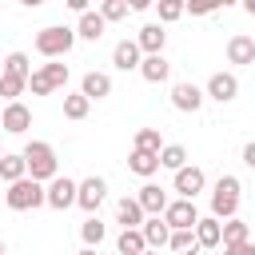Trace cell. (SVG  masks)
Here are the masks:
<instances>
[{"mask_svg": "<svg viewBox=\"0 0 255 255\" xmlns=\"http://www.w3.org/2000/svg\"><path fill=\"white\" fill-rule=\"evenodd\" d=\"M20 155H24L28 175H32L36 183H52V179L60 175V159H56V147H52L48 139H28Z\"/></svg>", "mask_w": 255, "mask_h": 255, "instance_id": "1", "label": "cell"}, {"mask_svg": "<svg viewBox=\"0 0 255 255\" xmlns=\"http://www.w3.org/2000/svg\"><path fill=\"white\" fill-rule=\"evenodd\" d=\"M239 199H243V183H239L235 175H219V179H215V187H211V215H215L219 223L235 219Z\"/></svg>", "mask_w": 255, "mask_h": 255, "instance_id": "2", "label": "cell"}, {"mask_svg": "<svg viewBox=\"0 0 255 255\" xmlns=\"http://www.w3.org/2000/svg\"><path fill=\"white\" fill-rule=\"evenodd\" d=\"M72 44H76V28L48 24V28H40V32H36V52H40L44 60H60V56H68V52H72Z\"/></svg>", "mask_w": 255, "mask_h": 255, "instance_id": "3", "label": "cell"}, {"mask_svg": "<svg viewBox=\"0 0 255 255\" xmlns=\"http://www.w3.org/2000/svg\"><path fill=\"white\" fill-rule=\"evenodd\" d=\"M4 203H8L12 211H36V207H44V203H48V187H44V183H36L32 175H24L20 183H12V187L4 191Z\"/></svg>", "mask_w": 255, "mask_h": 255, "instance_id": "4", "label": "cell"}, {"mask_svg": "<svg viewBox=\"0 0 255 255\" xmlns=\"http://www.w3.org/2000/svg\"><path fill=\"white\" fill-rule=\"evenodd\" d=\"M104 199H108V179H104V175H88V179H80V191H76V207H84L88 215H96Z\"/></svg>", "mask_w": 255, "mask_h": 255, "instance_id": "5", "label": "cell"}, {"mask_svg": "<svg viewBox=\"0 0 255 255\" xmlns=\"http://www.w3.org/2000/svg\"><path fill=\"white\" fill-rule=\"evenodd\" d=\"M203 187H207V175H203V167H195V163L179 167L175 179H171V191H179V199H191V203H195V195H199Z\"/></svg>", "mask_w": 255, "mask_h": 255, "instance_id": "6", "label": "cell"}, {"mask_svg": "<svg viewBox=\"0 0 255 255\" xmlns=\"http://www.w3.org/2000/svg\"><path fill=\"white\" fill-rule=\"evenodd\" d=\"M163 223H167L171 231H195L199 211H195V203H191V199H171V203H167V211H163Z\"/></svg>", "mask_w": 255, "mask_h": 255, "instance_id": "7", "label": "cell"}, {"mask_svg": "<svg viewBox=\"0 0 255 255\" xmlns=\"http://www.w3.org/2000/svg\"><path fill=\"white\" fill-rule=\"evenodd\" d=\"M203 96L215 100V104H231V100L239 96V80H235V72H211Z\"/></svg>", "mask_w": 255, "mask_h": 255, "instance_id": "8", "label": "cell"}, {"mask_svg": "<svg viewBox=\"0 0 255 255\" xmlns=\"http://www.w3.org/2000/svg\"><path fill=\"white\" fill-rule=\"evenodd\" d=\"M203 88H195L191 80H179V84H171V108L175 112H199L203 108Z\"/></svg>", "mask_w": 255, "mask_h": 255, "instance_id": "9", "label": "cell"}, {"mask_svg": "<svg viewBox=\"0 0 255 255\" xmlns=\"http://www.w3.org/2000/svg\"><path fill=\"white\" fill-rule=\"evenodd\" d=\"M76 191H80V183H76V179L56 175V179L48 183V207H52V211H68V207L76 203Z\"/></svg>", "mask_w": 255, "mask_h": 255, "instance_id": "10", "label": "cell"}, {"mask_svg": "<svg viewBox=\"0 0 255 255\" xmlns=\"http://www.w3.org/2000/svg\"><path fill=\"white\" fill-rule=\"evenodd\" d=\"M135 44H139L143 56H163V44H167L163 24H159V20H155V24H143V28L135 32Z\"/></svg>", "mask_w": 255, "mask_h": 255, "instance_id": "11", "label": "cell"}, {"mask_svg": "<svg viewBox=\"0 0 255 255\" xmlns=\"http://www.w3.org/2000/svg\"><path fill=\"white\" fill-rule=\"evenodd\" d=\"M0 128H4V131H12V135H24V131L32 128V108H28V104H20V100H16V104H8V108H4V116H0Z\"/></svg>", "mask_w": 255, "mask_h": 255, "instance_id": "12", "label": "cell"}, {"mask_svg": "<svg viewBox=\"0 0 255 255\" xmlns=\"http://www.w3.org/2000/svg\"><path fill=\"white\" fill-rule=\"evenodd\" d=\"M112 64H116L120 72H139V64H143L139 44H135V40H120V44L112 48Z\"/></svg>", "mask_w": 255, "mask_h": 255, "instance_id": "13", "label": "cell"}, {"mask_svg": "<svg viewBox=\"0 0 255 255\" xmlns=\"http://www.w3.org/2000/svg\"><path fill=\"white\" fill-rule=\"evenodd\" d=\"M135 199H139V207H143V215H163L167 211V191L159 187V183H143L139 191H135Z\"/></svg>", "mask_w": 255, "mask_h": 255, "instance_id": "14", "label": "cell"}, {"mask_svg": "<svg viewBox=\"0 0 255 255\" xmlns=\"http://www.w3.org/2000/svg\"><path fill=\"white\" fill-rule=\"evenodd\" d=\"M143 207H139V199L135 195H124L120 203H116V223H124V231H139L143 227Z\"/></svg>", "mask_w": 255, "mask_h": 255, "instance_id": "15", "label": "cell"}, {"mask_svg": "<svg viewBox=\"0 0 255 255\" xmlns=\"http://www.w3.org/2000/svg\"><path fill=\"white\" fill-rule=\"evenodd\" d=\"M139 231H143V243H147V251H159V247H167V243H171V227L163 223V215H147Z\"/></svg>", "mask_w": 255, "mask_h": 255, "instance_id": "16", "label": "cell"}, {"mask_svg": "<svg viewBox=\"0 0 255 255\" xmlns=\"http://www.w3.org/2000/svg\"><path fill=\"white\" fill-rule=\"evenodd\" d=\"M227 64H255V36L235 32L227 40Z\"/></svg>", "mask_w": 255, "mask_h": 255, "instance_id": "17", "label": "cell"}, {"mask_svg": "<svg viewBox=\"0 0 255 255\" xmlns=\"http://www.w3.org/2000/svg\"><path fill=\"white\" fill-rule=\"evenodd\" d=\"M80 92H84L88 100H104V96H112V76H108V72H84Z\"/></svg>", "mask_w": 255, "mask_h": 255, "instance_id": "18", "label": "cell"}, {"mask_svg": "<svg viewBox=\"0 0 255 255\" xmlns=\"http://www.w3.org/2000/svg\"><path fill=\"white\" fill-rule=\"evenodd\" d=\"M104 32H108V20H104L100 12H84L80 24H76V40H92V44H96Z\"/></svg>", "mask_w": 255, "mask_h": 255, "instance_id": "19", "label": "cell"}, {"mask_svg": "<svg viewBox=\"0 0 255 255\" xmlns=\"http://www.w3.org/2000/svg\"><path fill=\"white\" fill-rule=\"evenodd\" d=\"M128 171L139 175V179H151V175L159 171V155H151V151H135V147H131V155H128Z\"/></svg>", "mask_w": 255, "mask_h": 255, "instance_id": "20", "label": "cell"}, {"mask_svg": "<svg viewBox=\"0 0 255 255\" xmlns=\"http://www.w3.org/2000/svg\"><path fill=\"white\" fill-rule=\"evenodd\" d=\"M195 243H199V247H219V243H223V223H219L215 215L199 219V223H195Z\"/></svg>", "mask_w": 255, "mask_h": 255, "instance_id": "21", "label": "cell"}, {"mask_svg": "<svg viewBox=\"0 0 255 255\" xmlns=\"http://www.w3.org/2000/svg\"><path fill=\"white\" fill-rule=\"evenodd\" d=\"M24 175H28L24 155H20V151H8V155L0 159V183H8V187H12V183H20Z\"/></svg>", "mask_w": 255, "mask_h": 255, "instance_id": "22", "label": "cell"}, {"mask_svg": "<svg viewBox=\"0 0 255 255\" xmlns=\"http://www.w3.org/2000/svg\"><path fill=\"white\" fill-rule=\"evenodd\" d=\"M139 76H143L147 84H167V76H171V64H167L163 56H143V64H139Z\"/></svg>", "mask_w": 255, "mask_h": 255, "instance_id": "23", "label": "cell"}, {"mask_svg": "<svg viewBox=\"0 0 255 255\" xmlns=\"http://www.w3.org/2000/svg\"><path fill=\"white\" fill-rule=\"evenodd\" d=\"M239 243H251V227L235 215V219L223 223V247H239Z\"/></svg>", "mask_w": 255, "mask_h": 255, "instance_id": "24", "label": "cell"}, {"mask_svg": "<svg viewBox=\"0 0 255 255\" xmlns=\"http://www.w3.org/2000/svg\"><path fill=\"white\" fill-rule=\"evenodd\" d=\"M88 112H92V100L84 92L64 96V120H88Z\"/></svg>", "mask_w": 255, "mask_h": 255, "instance_id": "25", "label": "cell"}, {"mask_svg": "<svg viewBox=\"0 0 255 255\" xmlns=\"http://www.w3.org/2000/svg\"><path fill=\"white\" fill-rule=\"evenodd\" d=\"M159 167H167V171L187 167V147H183V143H163V151H159Z\"/></svg>", "mask_w": 255, "mask_h": 255, "instance_id": "26", "label": "cell"}, {"mask_svg": "<svg viewBox=\"0 0 255 255\" xmlns=\"http://www.w3.org/2000/svg\"><path fill=\"white\" fill-rule=\"evenodd\" d=\"M104 235H108V227L100 223V215H88V219L80 223V239H84V247H100Z\"/></svg>", "mask_w": 255, "mask_h": 255, "instance_id": "27", "label": "cell"}, {"mask_svg": "<svg viewBox=\"0 0 255 255\" xmlns=\"http://www.w3.org/2000/svg\"><path fill=\"white\" fill-rule=\"evenodd\" d=\"M116 251H120V255H143V251H147V243H143V231H120V239H116Z\"/></svg>", "mask_w": 255, "mask_h": 255, "instance_id": "28", "label": "cell"}, {"mask_svg": "<svg viewBox=\"0 0 255 255\" xmlns=\"http://www.w3.org/2000/svg\"><path fill=\"white\" fill-rule=\"evenodd\" d=\"M135 151H151V155H159V151H163L159 128H139V131H135Z\"/></svg>", "mask_w": 255, "mask_h": 255, "instance_id": "29", "label": "cell"}, {"mask_svg": "<svg viewBox=\"0 0 255 255\" xmlns=\"http://www.w3.org/2000/svg\"><path fill=\"white\" fill-rule=\"evenodd\" d=\"M4 72H8V76L28 80V76H32V60H28L24 52H8V56H4Z\"/></svg>", "mask_w": 255, "mask_h": 255, "instance_id": "30", "label": "cell"}, {"mask_svg": "<svg viewBox=\"0 0 255 255\" xmlns=\"http://www.w3.org/2000/svg\"><path fill=\"white\" fill-rule=\"evenodd\" d=\"M175 255H195L199 243H195V231H171V243H167Z\"/></svg>", "mask_w": 255, "mask_h": 255, "instance_id": "31", "label": "cell"}, {"mask_svg": "<svg viewBox=\"0 0 255 255\" xmlns=\"http://www.w3.org/2000/svg\"><path fill=\"white\" fill-rule=\"evenodd\" d=\"M24 88H28V80H20V76H8V72H0V96H4L8 104H16V96H24Z\"/></svg>", "mask_w": 255, "mask_h": 255, "instance_id": "32", "label": "cell"}, {"mask_svg": "<svg viewBox=\"0 0 255 255\" xmlns=\"http://www.w3.org/2000/svg\"><path fill=\"white\" fill-rule=\"evenodd\" d=\"M155 12H159V24H175V20L187 12V4H183V0H159Z\"/></svg>", "mask_w": 255, "mask_h": 255, "instance_id": "33", "label": "cell"}, {"mask_svg": "<svg viewBox=\"0 0 255 255\" xmlns=\"http://www.w3.org/2000/svg\"><path fill=\"white\" fill-rule=\"evenodd\" d=\"M40 72H44V80H48V84H52V92H56V88H64V84H68V64H60V60H48V64H44V68H40Z\"/></svg>", "mask_w": 255, "mask_h": 255, "instance_id": "34", "label": "cell"}, {"mask_svg": "<svg viewBox=\"0 0 255 255\" xmlns=\"http://www.w3.org/2000/svg\"><path fill=\"white\" fill-rule=\"evenodd\" d=\"M96 12H100V16L108 20V24H112V20H124V16L131 12V4H128V0H104V4L96 8Z\"/></svg>", "mask_w": 255, "mask_h": 255, "instance_id": "35", "label": "cell"}, {"mask_svg": "<svg viewBox=\"0 0 255 255\" xmlns=\"http://www.w3.org/2000/svg\"><path fill=\"white\" fill-rule=\"evenodd\" d=\"M28 88H32V96H52V84L44 80V72H40V68L28 76Z\"/></svg>", "mask_w": 255, "mask_h": 255, "instance_id": "36", "label": "cell"}, {"mask_svg": "<svg viewBox=\"0 0 255 255\" xmlns=\"http://www.w3.org/2000/svg\"><path fill=\"white\" fill-rule=\"evenodd\" d=\"M223 255H255V243H239V247H223Z\"/></svg>", "mask_w": 255, "mask_h": 255, "instance_id": "37", "label": "cell"}, {"mask_svg": "<svg viewBox=\"0 0 255 255\" xmlns=\"http://www.w3.org/2000/svg\"><path fill=\"white\" fill-rule=\"evenodd\" d=\"M243 163L255 171V139H251V143H243Z\"/></svg>", "mask_w": 255, "mask_h": 255, "instance_id": "38", "label": "cell"}, {"mask_svg": "<svg viewBox=\"0 0 255 255\" xmlns=\"http://www.w3.org/2000/svg\"><path fill=\"white\" fill-rule=\"evenodd\" d=\"M219 4H191V16H211Z\"/></svg>", "mask_w": 255, "mask_h": 255, "instance_id": "39", "label": "cell"}, {"mask_svg": "<svg viewBox=\"0 0 255 255\" xmlns=\"http://www.w3.org/2000/svg\"><path fill=\"white\" fill-rule=\"evenodd\" d=\"M68 8H72V12H80V16H84V12H92V8H88V0H68Z\"/></svg>", "mask_w": 255, "mask_h": 255, "instance_id": "40", "label": "cell"}, {"mask_svg": "<svg viewBox=\"0 0 255 255\" xmlns=\"http://www.w3.org/2000/svg\"><path fill=\"white\" fill-rule=\"evenodd\" d=\"M243 8H247V16H255V0H247V4H243Z\"/></svg>", "mask_w": 255, "mask_h": 255, "instance_id": "41", "label": "cell"}, {"mask_svg": "<svg viewBox=\"0 0 255 255\" xmlns=\"http://www.w3.org/2000/svg\"><path fill=\"white\" fill-rule=\"evenodd\" d=\"M76 255H100V251H96V247H84V251H76Z\"/></svg>", "mask_w": 255, "mask_h": 255, "instance_id": "42", "label": "cell"}, {"mask_svg": "<svg viewBox=\"0 0 255 255\" xmlns=\"http://www.w3.org/2000/svg\"><path fill=\"white\" fill-rule=\"evenodd\" d=\"M143 255H159V251H143Z\"/></svg>", "mask_w": 255, "mask_h": 255, "instance_id": "43", "label": "cell"}, {"mask_svg": "<svg viewBox=\"0 0 255 255\" xmlns=\"http://www.w3.org/2000/svg\"><path fill=\"white\" fill-rule=\"evenodd\" d=\"M4 155H8V151H4V147H0V159H4Z\"/></svg>", "mask_w": 255, "mask_h": 255, "instance_id": "44", "label": "cell"}, {"mask_svg": "<svg viewBox=\"0 0 255 255\" xmlns=\"http://www.w3.org/2000/svg\"><path fill=\"white\" fill-rule=\"evenodd\" d=\"M0 255H4V239H0Z\"/></svg>", "mask_w": 255, "mask_h": 255, "instance_id": "45", "label": "cell"}, {"mask_svg": "<svg viewBox=\"0 0 255 255\" xmlns=\"http://www.w3.org/2000/svg\"><path fill=\"white\" fill-rule=\"evenodd\" d=\"M0 187H4V183H0Z\"/></svg>", "mask_w": 255, "mask_h": 255, "instance_id": "46", "label": "cell"}]
</instances>
